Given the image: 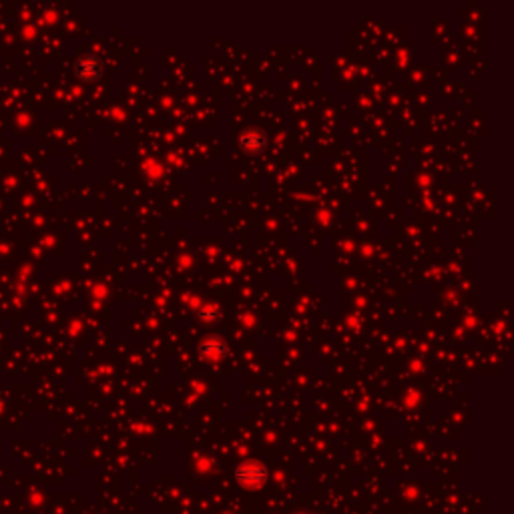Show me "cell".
Returning <instances> with one entry per match:
<instances>
[{"instance_id": "obj_1", "label": "cell", "mask_w": 514, "mask_h": 514, "mask_svg": "<svg viewBox=\"0 0 514 514\" xmlns=\"http://www.w3.org/2000/svg\"><path fill=\"white\" fill-rule=\"evenodd\" d=\"M266 143H268V139H266L264 131H259V129H247L246 133L241 135V147L246 149L247 153L264 151Z\"/></svg>"}, {"instance_id": "obj_3", "label": "cell", "mask_w": 514, "mask_h": 514, "mask_svg": "<svg viewBox=\"0 0 514 514\" xmlns=\"http://www.w3.org/2000/svg\"><path fill=\"white\" fill-rule=\"evenodd\" d=\"M224 344L219 342V339H209V342H205L201 344V352L203 354H207V352H211V356H219V354H224Z\"/></svg>"}, {"instance_id": "obj_2", "label": "cell", "mask_w": 514, "mask_h": 514, "mask_svg": "<svg viewBox=\"0 0 514 514\" xmlns=\"http://www.w3.org/2000/svg\"><path fill=\"white\" fill-rule=\"evenodd\" d=\"M77 75H79L81 79H85V81L97 79V77L101 75V63H99V59H95V57H85L83 61H79V65H77Z\"/></svg>"}]
</instances>
